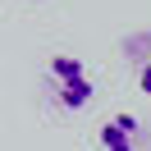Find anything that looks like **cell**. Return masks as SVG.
Returning <instances> with one entry per match:
<instances>
[{
	"mask_svg": "<svg viewBox=\"0 0 151 151\" xmlns=\"http://www.w3.org/2000/svg\"><path fill=\"white\" fill-rule=\"evenodd\" d=\"M46 73H50V87H55V105L60 110H83V105L96 96L83 60H73V55H55L46 64Z\"/></svg>",
	"mask_w": 151,
	"mask_h": 151,
	"instance_id": "obj_1",
	"label": "cell"
},
{
	"mask_svg": "<svg viewBox=\"0 0 151 151\" xmlns=\"http://www.w3.org/2000/svg\"><path fill=\"white\" fill-rule=\"evenodd\" d=\"M137 137H142V124L133 114H110L101 124V147L105 151H142Z\"/></svg>",
	"mask_w": 151,
	"mask_h": 151,
	"instance_id": "obj_2",
	"label": "cell"
},
{
	"mask_svg": "<svg viewBox=\"0 0 151 151\" xmlns=\"http://www.w3.org/2000/svg\"><path fill=\"white\" fill-rule=\"evenodd\" d=\"M133 50H142V60H137V87L151 96V37H137Z\"/></svg>",
	"mask_w": 151,
	"mask_h": 151,
	"instance_id": "obj_3",
	"label": "cell"
}]
</instances>
